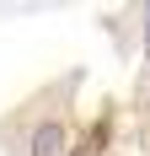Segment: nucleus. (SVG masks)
I'll return each instance as SVG.
<instances>
[{
    "instance_id": "obj_1",
    "label": "nucleus",
    "mask_w": 150,
    "mask_h": 156,
    "mask_svg": "<svg viewBox=\"0 0 150 156\" xmlns=\"http://www.w3.org/2000/svg\"><path fill=\"white\" fill-rule=\"evenodd\" d=\"M59 151H64V129L59 124H43L32 135V156H59Z\"/></svg>"
}]
</instances>
